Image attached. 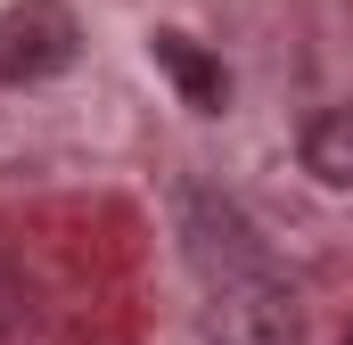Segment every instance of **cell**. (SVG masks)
Segmentation results:
<instances>
[{
  "instance_id": "2",
  "label": "cell",
  "mask_w": 353,
  "mask_h": 345,
  "mask_svg": "<svg viewBox=\"0 0 353 345\" xmlns=\"http://www.w3.org/2000/svg\"><path fill=\"white\" fill-rule=\"evenodd\" d=\"M74 41H83V25H74L66 0H17V8H0V83L17 90V83L66 75Z\"/></svg>"
},
{
  "instance_id": "1",
  "label": "cell",
  "mask_w": 353,
  "mask_h": 345,
  "mask_svg": "<svg viewBox=\"0 0 353 345\" xmlns=\"http://www.w3.org/2000/svg\"><path fill=\"white\" fill-rule=\"evenodd\" d=\"M205 271V337L214 345H304V313L288 296V279L255 255V239H230L222 255L197 247Z\"/></svg>"
},
{
  "instance_id": "4",
  "label": "cell",
  "mask_w": 353,
  "mask_h": 345,
  "mask_svg": "<svg viewBox=\"0 0 353 345\" xmlns=\"http://www.w3.org/2000/svg\"><path fill=\"white\" fill-rule=\"evenodd\" d=\"M304 172L321 189H353V107H321L304 124Z\"/></svg>"
},
{
  "instance_id": "3",
  "label": "cell",
  "mask_w": 353,
  "mask_h": 345,
  "mask_svg": "<svg viewBox=\"0 0 353 345\" xmlns=\"http://www.w3.org/2000/svg\"><path fill=\"white\" fill-rule=\"evenodd\" d=\"M148 58L165 66V83H173L181 99L197 107V115H222V99H230V75H222V58H205V50H197L189 33H173V25H165V33H148Z\"/></svg>"
},
{
  "instance_id": "5",
  "label": "cell",
  "mask_w": 353,
  "mask_h": 345,
  "mask_svg": "<svg viewBox=\"0 0 353 345\" xmlns=\"http://www.w3.org/2000/svg\"><path fill=\"white\" fill-rule=\"evenodd\" d=\"M17 321H25V288H17V271L0 263V337H8Z\"/></svg>"
},
{
  "instance_id": "6",
  "label": "cell",
  "mask_w": 353,
  "mask_h": 345,
  "mask_svg": "<svg viewBox=\"0 0 353 345\" xmlns=\"http://www.w3.org/2000/svg\"><path fill=\"white\" fill-rule=\"evenodd\" d=\"M345 345H353V329H345Z\"/></svg>"
}]
</instances>
